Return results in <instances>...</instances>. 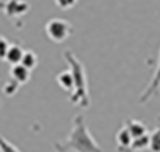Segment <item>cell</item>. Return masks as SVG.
<instances>
[{"label":"cell","instance_id":"11","mask_svg":"<svg viewBox=\"0 0 160 152\" xmlns=\"http://www.w3.org/2000/svg\"><path fill=\"white\" fill-rule=\"evenodd\" d=\"M9 45H11V44H9L5 37H0V59H2V61L5 59V56H6V53H8Z\"/></svg>","mask_w":160,"mask_h":152},{"label":"cell","instance_id":"2","mask_svg":"<svg viewBox=\"0 0 160 152\" xmlns=\"http://www.w3.org/2000/svg\"><path fill=\"white\" fill-rule=\"evenodd\" d=\"M11 78L16 84H27L28 79H30V70L25 68L22 64H17V65H12L11 68Z\"/></svg>","mask_w":160,"mask_h":152},{"label":"cell","instance_id":"3","mask_svg":"<svg viewBox=\"0 0 160 152\" xmlns=\"http://www.w3.org/2000/svg\"><path fill=\"white\" fill-rule=\"evenodd\" d=\"M22 56H23L22 47H19V45H9L8 53H6V56H5V61L9 62L11 65H17V64H20Z\"/></svg>","mask_w":160,"mask_h":152},{"label":"cell","instance_id":"7","mask_svg":"<svg viewBox=\"0 0 160 152\" xmlns=\"http://www.w3.org/2000/svg\"><path fill=\"white\" fill-rule=\"evenodd\" d=\"M117 141H118V145H121V146H131L132 141H134V138L131 137L129 130L124 127V129H121V130L117 134Z\"/></svg>","mask_w":160,"mask_h":152},{"label":"cell","instance_id":"12","mask_svg":"<svg viewBox=\"0 0 160 152\" xmlns=\"http://www.w3.org/2000/svg\"><path fill=\"white\" fill-rule=\"evenodd\" d=\"M0 152H17V151H16V148H12L11 145H8L6 141H3L0 138Z\"/></svg>","mask_w":160,"mask_h":152},{"label":"cell","instance_id":"5","mask_svg":"<svg viewBox=\"0 0 160 152\" xmlns=\"http://www.w3.org/2000/svg\"><path fill=\"white\" fill-rule=\"evenodd\" d=\"M27 9H28V3L20 2V0H9L6 12L8 14H12V11H16V14H23Z\"/></svg>","mask_w":160,"mask_h":152},{"label":"cell","instance_id":"4","mask_svg":"<svg viewBox=\"0 0 160 152\" xmlns=\"http://www.w3.org/2000/svg\"><path fill=\"white\" fill-rule=\"evenodd\" d=\"M20 64L28 68V70H33L36 65H38V54L34 51H23V56H22V61Z\"/></svg>","mask_w":160,"mask_h":152},{"label":"cell","instance_id":"10","mask_svg":"<svg viewBox=\"0 0 160 152\" xmlns=\"http://www.w3.org/2000/svg\"><path fill=\"white\" fill-rule=\"evenodd\" d=\"M76 2H78V0H54V5H56L58 8L67 11V9H72V8L76 5Z\"/></svg>","mask_w":160,"mask_h":152},{"label":"cell","instance_id":"1","mask_svg":"<svg viewBox=\"0 0 160 152\" xmlns=\"http://www.w3.org/2000/svg\"><path fill=\"white\" fill-rule=\"evenodd\" d=\"M45 33L50 41L61 44V42L67 41L68 36L72 34V25L64 19H52L45 25Z\"/></svg>","mask_w":160,"mask_h":152},{"label":"cell","instance_id":"6","mask_svg":"<svg viewBox=\"0 0 160 152\" xmlns=\"http://www.w3.org/2000/svg\"><path fill=\"white\" fill-rule=\"evenodd\" d=\"M128 130H129V134H131V137L135 140V138H140V137H143L145 135V126L140 123V121H132L128 127H126Z\"/></svg>","mask_w":160,"mask_h":152},{"label":"cell","instance_id":"9","mask_svg":"<svg viewBox=\"0 0 160 152\" xmlns=\"http://www.w3.org/2000/svg\"><path fill=\"white\" fill-rule=\"evenodd\" d=\"M149 149L152 152H160V130H156L149 138Z\"/></svg>","mask_w":160,"mask_h":152},{"label":"cell","instance_id":"8","mask_svg":"<svg viewBox=\"0 0 160 152\" xmlns=\"http://www.w3.org/2000/svg\"><path fill=\"white\" fill-rule=\"evenodd\" d=\"M72 81H73V75L68 73V71H64V73H61V75L58 76V82H59L64 89H70Z\"/></svg>","mask_w":160,"mask_h":152}]
</instances>
